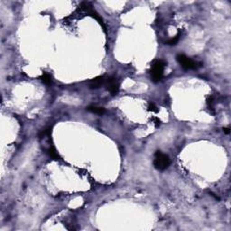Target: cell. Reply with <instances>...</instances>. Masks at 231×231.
Wrapping results in <instances>:
<instances>
[{
	"label": "cell",
	"instance_id": "obj_1",
	"mask_svg": "<svg viewBox=\"0 0 231 231\" xmlns=\"http://www.w3.org/2000/svg\"><path fill=\"white\" fill-rule=\"evenodd\" d=\"M167 63L163 60H155L151 66V79L154 82H159L163 76V71Z\"/></svg>",
	"mask_w": 231,
	"mask_h": 231
},
{
	"label": "cell",
	"instance_id": "obj_2",
	"mask_svg": "<svg viewBox=\"0 0 231 231\" xmlns=\"http://www.w3.org/2000/svg\"><path fill=\"white\" fill-rule=\"evenodd\" d=\"M176 60L180 63V65L182 67V69H184L185 71L197 70L198 68H200L201 66V63L190 59L188 56H186L185 54H178L176 56Z\"/></svg>",
	"mask_w": 231,
	"mask_h": 231
},
{
	"label": "cell",
	"instance_id": "obj_3",
	"mask_svg": "<svg viewBox=\"0 0 231 231\" xmlns=\"http://www.w3.org/2000/svg\"><path fill=\"white\" fill-rule=\"evenodd\" d=\"M171 160L167 155L162 153L161 151H157L155 155V159H154V166L155 169L159 171H163L166 170L170 166Z\"/></svg>",
	"mask_w": 231,
	"mask_h": 231
},
{
	"label": "cell",
	"instance_id": "obj_4",
	"mask_svg": "<svg viewBox=\"0 0 231 231\" xmlns=\"http://www.w3.org/2000/svg\"><path fill=\"white\" fill-rule=\"evenodd\" d=\"M106 87L107 89L110 92V94L115 96L118 93L119 91V82L117 81V80L114 78V77H109L107 78L106 81Z\"/></svg>",
	"mask_w": 231,
	"mask_h": 231
},
{
	"label": "cell",
	"instance_id": "obj_5",
	"mask_svg": "<svg viewBox=\"0 0 231 231\" xmlns=\"http://www.w3.org/2000/svg\"><path fill=\"white\" fill-rule=\"evenodd\" d=\"M106 81H107V78L103 77V76H99V77H96L94 79H92L89 83V86L90 89H98L100 88L101 86L106 84Z\"/></svg>",
	"mask_w": 231,
	"mask_h": 231
},
{
	"label": "cell",
	"instance_id": "obj_6",
	"mask_svg": "<svg viewBox=\"0 0 231 231\" xmlns=\"http://www.w3.org/2000/svg\"><path fill=\"white\" fill-rule=\"evenodd\" d=\"M87 110L89 111V112H91V113L97 114V115H103L106 112L104 107H96V106H89V107H88Z\"/></svg>",
	"mask_w": 231,
	"mask_h": 231
},
{
	"label": "cell",
	"instance_id": "obj_7",
	"mask_svg": "<svg viewBox=\"0 0 231 231\" xmlns=\"http://www.w3.org/2000/svg\"><path fill=\"white\" fill-rule=\"evenodd\" d=\"M47 154L50 157L53 159V160H59L60 159V156L56 151V149L54 148V146H50L48 149H47Z\"/></svg>",
	"mask_w": 231,
	"mask_h": 231
},
{
	"label": "cell",
	"instance_id": "obj_8",
	"mask_svg": "<svg viewBox=\"0 0 231 231\" xmlns=\"http://www.w3.org/2000/svg\"><path fill=\"white\" fill-rule=\"evenodd\" d=\"M41 81L44 84L46 85H51L53 83V79H52V76L47 72H43L42 74V76L40 77Z\"/></svg>",
	"mask_w": 231,
	"mask_h": 231
},
{
	"label": "cell",
	"instance_id": "obj_9",
	"mask_svg": "<svg viewBox=\"0 0 231 231\" xmlns=\"http://www.w3.org/2000/svg\"><path fill=\"white\" fill-rule=\"evenodd\" d=\"M179 40H180V35L177 34L173 38H171V39H169L168 41H166V43L169 44V45H174L179 42Z\"/></svg>",
	"mask_w": 231,
	"mask_h": 231
},
{
	"label": "cell",
	"instance_id": "obj_10",
	"mask_svg": "<svg viewBox=\"0 0 231 231\" xmlns=\"http://www.w3.org/2000/svg\"><path fill=\"white\" fill-rule=\"evenodd\" d=\"M148 110L149 111H152V112H158V107L157 106L155 105V103H152V102H150L149 104H148Z\"/></svg>",
	"mask_w": 231,
	"mask_h": 231
},
{
	"label": "cell",
	"instance_id": "obj_11",
	"mask_svg": "<svg viewBox=\"0 0 231 231\" xmlns=\"http://www.w3.org/2000/svg\"><path fill=\"white\" fill-rule=\"evenodd\" d=\"M152 120L154 121V123H155V125L156 127L160 126V125H161V120H160L158 117H153V118H152Z\"/></svg>",
	"mask_w": 231,
	"mask_h": 231
},
{
	"label": "cell",
	"instance_id": "obj_12",
	"mask_svg": "<svg viewBox=\"0 0 231 231\" xmlns=\"http://www.w3.org/2000/svg\"><path fill=\"white\" fill-rule=\"evenodd\" d=\"M223 130H224V133L227 134V135H229V134L230 133V129H229V127H224Z\"/></svg>",
	"mask_w": 231,
	"mask_h": 231
}]
</instances>
